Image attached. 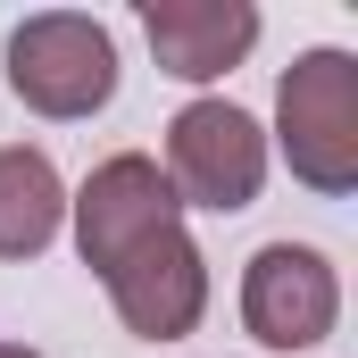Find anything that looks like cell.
<instances>
[{
  "label": "cell",
  "mask_w": 358,
  "mask_h": 358,
  "mask_svg": "<svg viewBox=\"0 0 358 358\" xmlns=\"http://www.w3.org/2000/svg\"><path fill=\"white\" fill-rule=\"evenodd\" d=\"M275 142L292 159V176L325 200H342L358 183V59L350 50H300L275 84Z\"/></svg>",
  "instance_id": "cell-1"
},
{
  "label": "cell",
  "mask_w": 358,
  "mask_h": 358,
  "mask_svg": "<svg viewBox=\"0 0 358 358\" xmlns=\"http://www.w3.org/2000/svg\"><path fill=\"white\" fill-rule=\"evenodd\" d=\"M242 325L259 350H317L342 325V275L317 242H267L242 267Z\"/></svg>",
  "instance_id": "cell-5"
},
{
  "label": "cell",
  "mask_w": 358,
  "mask_h": 358,
  "mask_svg": "<svg viewBox=\"0 0 358 358\" xmlns=\"http://www.w3.org/2000/svg\"><path fill=\"white\" fill-rule=\"evenodd\" d=\"M67 208H76V250H84V267L100 275V283L125 267L142 242H159L167 225H183V200H176V183H167V167H159L150 150L100 159Z\"/></svg>",
  "instance_id": "cell-4"
},
{
  "label": "cell",
  "mask_w": 358,
  "mask_h": 358,
  "mask_svg": "<svg viewBox=\"0 0 358 358\" xmlns=\"http://www.w3.org/2000/svg\"><path fill=\"white\" fill-rule=\"evenodd\" d=\"M67 225V183L50 167V150L8 142L0 150V259H42Z\"/></svg>",
  "instance_id": "cell-8"
},
{
  "label": "cell",
  "mask_w": 358,
  "mask_h": 358,
  "mask_svg": "<svg viewBox=\"0 0 358 358\" xmlns=\"http://www.w3.org/2000/svg\"><path fill=\"white\" fill-rule=\"evenodd\" d=\"M167 183L183 208H250L267 183V125L242 100H183L167 125Z\"/></svg>",
  "instance_id": "cell-3"
},
{
  "label": "cell",
  "mask_w": 358,
  "mask_h": 358,
  "mask_svg": "<svg viewBox=\"0 0 358 358\" xmlns=\"http://www.w3.org/2000/svg\"><path fill=\"white\" fill-rule=\"evenodd\" d=\"M142 34L159 50V76L217 84L259 50V8L250 0H142Z\"/></svg>",
  "instance_id": "cell-7"
},
{
  "label": "cell",
  "mask_w": 358,
  "mask_h": 358,
  "mask_svg": "<svg viewBox=\"0 0 358 358\" xmlns=\"http://www.w3.org/2000/svg\"><path fill=\"white\" fill-rule=\"evenodd\" d=\"M0 358H42V350H25V342H0Z\"/></svg>",
  "instance_id": "cell-9"
},
{
  "label": "cell",
  "mask_w": 358,
  "mask_h": 358,
  "mask_svg": "<svg viewBox=\"0 0 358 358\" xmlns=\"http://www.w3.org/2000/svg\"><path fill=\"white\" fill-rule=\"evenodd\" d=\"M8 92L34 108V117H100L117 100V42L108 25L84 8H42L25 25H8Z\"/></svg>",
  "instance_id": "cell-2"
},
{
  "label": "cell",
  "mask_w": 358,
  "mask_h": 358,
  "mask_svg": "<svg viewBox=\"0 0 358 358\" xmlns=\"http://www.w3.org/2000/svg\"><path fill=\"white\" fill-rule=\"evenodd\" d=\"M108 300H117V317H125V334H142V342H183L200 317H208V259H200V242L167 225L159 242H142L125 267L108 275Z\"/></svg>",
  "instance_id": "cell-6"
}]
</instances>
